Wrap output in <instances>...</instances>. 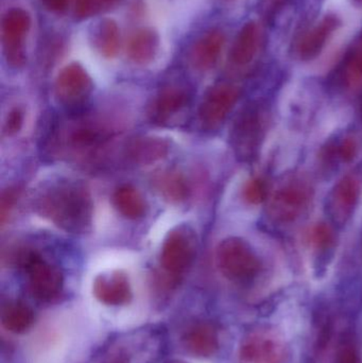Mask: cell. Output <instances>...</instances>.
Masks as SVG:
<instances>
[{
  "instance_id": "6da1fadb",
  "label": "cell",
  "mask_w": 362,
  "mask_h": 363,
  "mask_svg": "<svg viewBox=\"0 0 362 363\" xmlns=\"http://www.w3.org/2000/svg\"><path fill=\"white\" fill-rule=\"evenodd\" d=\"M34 208L61 230L74 234L87 232L93 219V201L80 182L61 180L38 192Z\"/></svg>"
},
{
  "instance_id": "7a4b0ae2",
  "label": "cell",
  "mask_w": 362,
  "mask_h": 363,
  "mask_svg": "<svg viewBox=\"0 0 362 363\" xmlns=\"http://www.w3.org/2000/svg\"><path fill=\"white\" fill-rule=\"evenodd\" d=\"M221 273L234 281H248L259 274L261 262L250 245L240 238L225 239L217 250Z\"/></svg>"
},
{
  "instance_id": "3957f363",
  "label": "cell",
  "mask_w": 362,
  "mask_h": 363,
  "mask_svg": "<svg viewBox=\"0 0 362 363\" xmlns=\"http://www.w3.org/2000/svg\"><path fill=\"white\" fill-rule=\"evenodd\" d=\"M31 16L21 8L6 11L1 21V45L9 66L19 69L26 65V40L31 29Z\"/></svg>"
},
{
  "instance_id": "277c9868",
  "label": "cell",
  "mask_w": 362,
  "mask_h": 363,
  "mask_svg": "<svg viewBox=\"0 0 362 363\" xmlns=\"http://www.w3.org/2000/svg\"><path fill=\"white\" fill-rule=\"evenodd\" d=\"M266 113L263 108L252 104L244 108L234 123L231 140L236 155L249 161L256 155L266 132Z\"/></svg>"
},
{
  "instance_id": "5b68a950",
  "label": "cell",
  "mask_w": 362,
  "mask_h": 363,
  "mask_svg": "<svg viewBox=\"0 0 362 363\" xmlns=\"http://www.w3.org/2000/svg\"><path fill=\"white\" fill-rule=\"evenodd\" d=\"M195 254V232L189 226H178L169 232L164 241L161 252L162 267L169 274H182L191 267Z\"/></svg>"
},
{
  "instance_id": "8992f818",
  "label": "cell",
  "mask_w": 362,
  "mask_h": 363,
  "mask_svg": "<svg viewBox=\"0 0 362 363\" xmlns=\"http://www.w3.org/2000/svg\"><path fill=\"white\" fill-rule=\"evenodd\" d=\"M286 347L271 330H255L244 337L238 352L239 363H284Z\"/></svg>"
},
{
  "instance_id": "52a82bcc",
  "label": "cell",
  "mask_w": 362,
  "mask_h": 363,
  "mask_svg": "<svg viewBox=\"0 0 362 363\" xmlns=\"http://www.w3.org/2000/svg\"><path fill=\"white\" fill-rule=\"evenodd\" d=\"M93 80L81 64L66 65L57 74L55 94L60 104L68 108H77L86 101L93 91Z\"/></svg>"
},
{
  "instance_id": "ba28073f",
  "label": "cell",
  "mask_w": 362,
  "mask_h": 363,
  "mask_svg": "<svg viewBox=\"0 0 362 363\" xmlns=\"http://www.w3.org/2000/svg\"><path fill=\"white\" fill-rule=\"evenodd\" d=\"M310 200V189L305 183L290 182L272 196L268 213L278 223H290L302 215Z\"/></svg>"
},
{
  "instance_id": "9c48e42d",
  "label": "cell",
  "mask_w": 362,
  "mask_h": 363,
  "mask_svg": "<svg viewBox=\"0 0 362 363\" xmlns=\"http://www.w3.org/2000/svg\"><path fill=\"white\" fill-rule=\"evenodd\" d=\"M23 268L27 270L30 290L34 298L48 302L61 294L63 274L57 267L48 264L32 252Z\"/></svg>"
},
{
  "instance_id": "30bf717a",
  "label": "cell",
  "mask_w": 362,
  "mask_h": 363,
  "mask_svg": "<svg viewBox=\"0 0 362 363\" xmlns=\"http://www.w3.org/2000/svg\"><path fill=\"white\" fill-rule=\"evenodd\" d=\"M240 91L237 87L229 83L215 85L206 93L199 116L202 125L208 129H215L227 118L239 99Z\"/></svg>"
},
{
  "instance_id": "8fae6325",
  "label": "cell",
  "mask_w": 362,
  "mask_h": 363,
  "mask_svg": "<svg viewBox=\"0 0 362 363\" xmlns=\"http://www.w3.org/2000/svg\"><path fill=\"white\" fill-rule=\"evenodd\" d=\"M361 192V177L350 174L338 182L327 200V213L334 223L344 225L352 217Z\"/></svg>"
},
{
  "instance_id": "7c38bea8",
  "label": "cell",
  "mask_w": 362,
  "mask_h": 363,
  "mask_svg": "<svg viewBox=\"0 0 362 363\" xmlns=\"http://www.w3.org/2000/svg\"><path fill=\"white\" fill-rule=\"evenodd\" d=\"M94 296L108 306H123L132 298L129 279L123 271H112L98 275L94 281Z\"/></svg>"
},
{
  "instance_id": "4fadbf2b",
  "label": "cell",
  "mask_w": 362,
  "mask_h": 363,
  "mask_svg": "<svg viewBox=\"0 0 362 363\" xmlns=\"http://www.w3.org/2000/svg\"><path fill=\"white\" fill-rule=\"evenodd\" d=\"M225 44V35L221 30L212 29L204 33L191 48V62L193 67L200 72L212 69L219 61Z\"/></svg>"
},
{
  "instance_id": "5bb4252c",
  "label": "cell",
  "mask_w": 362,
  "mask_h": 363,
  "mask_svg": "<svg viewBox=\"0 0 362 363\" xmlns=\"http://www.w3.org/2000/svg\"><path fill=\"white\" fill-rule=\"evenodd\" d=\"M183 343L185 349L193 355L210 357L219 350L218 332L210 322H198L185 333Z\"/></svg>"
},
{
  "instance_id": "9a60e30c",
  "label": "cell",
  "mask_w": 362,
  "mask_h": 363,
  "mask_svg": "<svg viewBox=\"0 0 362 363\" xmlns=\"http://www.w3.org/2000/svg\"><path fill=\"white\" fill-rule=\"evenodd\" d=\"M161 38L157 30L150 27L140 28L129 38L127 55L137 65H148L157 57Z\"/></svg>"
},
{
  "instance_id": "2e32d148",
  "label": "cell",
  "mask_w": 362,
  "mask_h": 363,
  "mask_svg": "<svg viewBox=\"0 0 362 363\" xmlns=\"http://www.w3.org/2000/svg\"><path fill=\"white\" fill-rule=\"evenodd\" d=\"M340 25L341 21L336 15L325 16L312 31L304 36L299 46L300 57L303 61H310L318 57Z\"/></svg>"
},
{
  "instance_id": "e0dca14e",
  "label": "cell",
  "mask_w": 362,
  "mask_h": 363,
  "mask_svg": "<svg viewBox=\"0 0 362 363\" xmlns=\"http://www.w3.org/2000/svg\"><path fill=\"white\" fill-rule=\"evenodd\" d=\"M89 40L102 57L113 59L120 49V29L114 19H101L91 28Z\"/></svg>"
},
{
  "instance_id": "ac0fdd59",
  "label": "cell",
  "mask_w": 362,
  "mask_h": 363,
  "mask_svg": "<svg viewBox=\"0 0 362 363\" xmlns=\"http://www.w3.org/2000/svg\"><path fill=\"white\" fill-rule=\"evenodd\" d=\"M169 142L161 138L145 136L132 140L127 147L128 157L140 165H150L163 160L169 152Z\"/></svg>"
},
{
  "instance_id": "d6986e66",
  "label": "cell",
  "mask_w": 362,
  "mask_h": 363,
  "mask_svg": "<svg viewBox=\"0 0 362 363\" xmlns=\"http://www.w3.org/2000/svg\"><path fill=\"white\" fill-rule=\"evenodd\" d=\"M188 102V94L182 87L168 86L162 89L153 101L150 115L157 123H165L180 112Z\"/></svg>"
},
{
  "instance_id": "ffe728a7",
  "label": "cell",
  "mask_w": 362,
  "mask_h": 363,
  "mask_svg": "<svg viewBox=\"0 0 362 363\" xmlns=\"http://www.w3.org/2000/svg\"><path fill=\"white\" fill-rule=\"evenodd\" d=\"M259 45V30L256 23L249 21L236 36L231 50V61L235 65L251 63L256 55Z\"/></svg>"
},
{
  "instance_id": "44dd1931",
  "label": "cell",
  "mask_w": 362,
  "mask_h": 363,
  "mask_svg": "<svg viewBox=\"0 0 362 363\" xmlns=\"http://www.w3.org/2000/svg\"><path fill=\"white\" fill-rule=\"evenodd\" d=\"M113 201L117 211L128 219H140L146 213V202L133 186L123 185L119 187L115 191Z\"/></svg>"
},
{
  "instance_id": "7402d4cb",
  "label": "cell",
  "mask_w": 362,
  "mask_h": 363,
  "mask_svg": "<svg viewBox=\"0 0 362 363\" xmlns=\"http://www.w3.org/2000/svg\"><path fill=\"white\" fill-rule=\"evenodd\" d=\"M155 187L168 202L180 203L188 198V184L178 172H165L155 178Z\"/></svg>"
},
{
  "instance_id": "603a6c76",
  "label": "cell",
  "mask_w": 362,
  "mask_h": 363,
  "mask_svg": "<svg viewBox=\"0 0 362 363\" xmlns=\"http://www.w3.org/2000/svg\"><path fill=\"white\" fill-rule=\"evenodd\" d=\"M2 325L9 332L23 334L27 332L34 322V313L23 303H10L2 309Z\"/></svg>"
},
{
  "instance_id": "cb8c5ba5",
  "label": "cell",
  "mask_w": 362,
  "mask_h": 363,
  "mask_svg": "<svg viewBox=\"0 0 362 363\" xmlns=\"http://www.w3.org/2000/svg\"><path fill=\"white\" fill-rule=\"evenodd\" d=\"M123 0H74V17L77 21H87L111 12Z\"/></svg>"
},
{
  "instance_id": "d4e9b609",
  "label": "cell",
  "mask_w": 362,
  "mask_h": 363,
  "mask_svg": "<svg viewBox=\"0 0 362 363\" xmlns=\"http://www.w3.org/2000/svg\"><path fill=\"white\" fill-rule=\"evenodd\" d=\"M342 80L350 89H356L362 84V40L355 45L346 55L342 69Z\"/></svg>"
},
{
  "instance_id": "484cf974",
  "label": "cell",
  "mask_w": 362,
  "mask_h": 363,
  "mask_svg": "<svg viewBox=\"0 0 362 363\" xmlns=\"http://www.w3.org/2000/svg\"><path fill=\"white\" fill-rule=\"evenodd\" d=\"M106 138V131L91 125H81L70 134V144L76 148H89L98 146Z\"/></svg>"
},
{
  "instance_id": "4316f807",
  "label": "cell",
  "mask_w": 362,
  "mask_h": 363,
  "mask_svg": "<svg viewBox=\"0 0 362 363\" xmlns=\"http://www.w3.org/2000/svg\"><path fill=\"white\" fill-rule=\"evenodd\" d=\"M310 240L312 247L319 251H325L331 249L335 241L333 230L331 226L325 223L317 224L312 230H310Z\"/></svg>"
},
{
  "instance_id": "83f0119b",
  "label": "cell",
  "mask_w": 362,
  "mask_h": 363,
  "mask_svg": "<svg viewBox=\"0 0 362 363\" xmlns=\"http://www.w3.org/2000/svg\"><path fill=\"white\" fill-rule=\"evenodd\" d=\"M244 198L252 205L265 202L268 198V183L264 179L255 178L244 186Z\"/></svg>"
},
{
  "instance_id": "f1b7e54d",
  "label": "cell",
  "mask_w": 362,
  "mask_h": 363,
  "mask_svg": "<svg viewBox=\"0 0 362 363\" xmlns=\"http://www.w3.org/2000/svg\"><path fill=\"white\" fill-rule=\"evenodd\" d=\"M357 149L358 146L356 140L352 138H346L341 142L336 143L335 145L329 147V150L327 151V155H331L344 163H350L356 157Z\"/></svg>"
},
{
  "instance_id": "f546056e",
  "label": "cell",
  "mask_w": 362,
  "mask_h": 363,
  "mask_svg": "<svg viewBox=\"0 0 362 363\" xmlns=\"http://www.w3.org/2000/svg\"><path fill=\"white\" fill-rule=\"evenodd\" d=\"M19 196V190L17 188H8L2 192L1 202H0V221L4 224L6 218L10 215Z\"/></svg>"
},
{
  "instance_id": "4dcf8cb0",
  "label": "cell",
  "mask_w": 362,
  "mask_h": 363,
  "mask_svg": "<svg viewBox=\"0 0 362 363\" xmlns=\"http://www.w3.org/2000/svg\"><path fill=\"white\" fill-rule=\"evenodd\" d=\"M334 363H362L361 355L354 345L351 343H342L336 353Z\"/></svg>"
},
{
  "instance_id": "1f68e13d",
  "label": "cell",
  "mask_w": 362,
  "mask_h": 363,
  "mask_svg": "<svg viewBox=\"0 0 362 363\" xmlns=\"http://www.w3.org/2000/svg\"><path fill=\"white\" fill-rule=\"evenodd\" d=\"M23 123V113L19 108H14L9 113L4 123V133L8 136L15 135L21 131Z\"/></svg>"
},
{
  "instance_id": "d6a6232c",
  "label": "cell",
  "mask_w": 362,
  "mask_h": 363,
  "mask_svg": "<svg viewBox=\"0 0 362 363\" xmlns=\"http://www.w3.org/2000/svg\"><path fill=\"white\" fill-rule=\"evenodd\" d=\"M42 6L49 12L63 13L67 10L70 0H40Z\"/></svg>"
},
{
  "instance_id": "836d02e7",
  "label": "cell",
  "mask_w": 362,
  "mask_h": 363,
  "mask_svg": "<svg viewBox=\"0 0 362 363\" xmlns=\"http://www.w3.org/2000/svg\"><path fill=\"white\" fill-rule=\"evenodd\" d=\"M269 8H268V12L276 13V10L278 11L283 4L286 2V0H269Z\"/></svg>"
},
{
  "instance_id": "e575fe53",
  "label": "cell",
  "mask_w": 362,
  "mask_h": 363,
  "mask_svg": "<svg viewBox=\"0 0 362 363\" xmlns=\"http://www.w3.org/2000/svg\"><path fill=\"white\" fill-rule=\"evenodd\" d=\"M165 363H187V362H183V360L174 359V360H168V362H166Z\"/></svg>"
},
{
  "instance_id": "d590c367",
  "label": "cell",
  "mask_w": 362,
  "mask_h": 363,
  "mask_svg": "<svg viewBox=\"0 0 362 363\" xmlns=\"http://www.w3.org/2000/svg\"><path fill=\"white\" fill-rule=\"evenodd\" d=\"M355 1H356L357 4H362V0H355Z\"/></svg>"
},
{
  "instance_id": "8d00e7d4",
  "label": "cell",
  "mask_w": 362,
  "mask_h": 363,
  "mask_svg": "<svg viewBox=\"0 0 362 363\" xmlns=\"http://www.w3.org/2000/svg\"><path fill=\"white\" fill-rule=\"evenodd\" d=\"M361 114H362V102H361Z\"/></svg>"
}]
</instances>
